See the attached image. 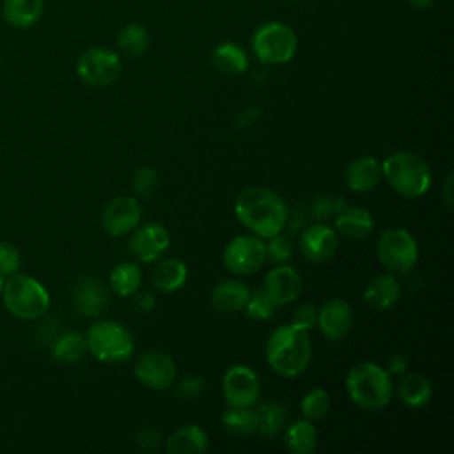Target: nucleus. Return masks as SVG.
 <instances>
[{"label": "nucleus", "instance_id": "4c0bfd02", "mask_svg": "<svg viewBox=\"0 0 454 454\" xmlns=\"http://www.w3.org/2000/svg\"><path fill=\"white\" fill-rule=\"evenodd\" d=\"M346 206V200L342 197H330V195H317L310 206V213L316 220L325 222L330 216H335V213Z\"/></svg>", "mask_w": 454, "mask_h": 454}, {"label": "nucleus", "instance_id": "72a5a7b5", "mask_svg": "<svg viewBox=\"0 0 454 454\" xmlns=\"http://www.w3.org/2000/svg\"><path fill=\"white\" fill-rule=\"evenodd\" d=\"M277 303L270 298V294L264 291V287L255 289L254 293H250L248 301L245 305V314L248 319L254 321H266L273 316V312L277 310Z\"/></svg>", "mask_w": 454, "mask_h": 454}, {"label": "nucleus", "instance_id": "ddd939ff", "mask_svg": "<svg viewBox=\"0 0 454 454\" xmlns=\"http://www.w3.org/2000/svg\"><path fill=\"white\" fill-rule=\"evenodd\" d=\"M142 206L135 197H117L106 204L101 215V225L106 234L119 238L138 227Z\"/></svg>", "mask_w": 454, "mask_h": 454}, {"label": "nucleus", "instance_id": "c85d7f7f", "mask_svg": "<svg viewBox=\"0 0 454 454\" xmlns=\"http://www.w3.org/2000/svg\"><path fill=\"white\" fill-rule=\"evenodd\" d=\"M286 445L294 454H310L312 450H316L317 431L312 426V420L301 419L287 426Z\"/></svg>", "mask_w": 454, "mask_h": 454}, {"label": "nucleus", "instance_id": "412c9836", "mask_svg": "<svg viewBox=\"0 0 454 454\" xmlns=\"http://www.w3.org/2000/svg\"><path fill=\"white\" fill-rule=\"evenodd\" d=\"M362 298L374 310H388L401 298V284L392 275H378L369 282Z\"/></svg>", "mask_w": 454, "mask_h": 454}, {"label": "nucleus", "instance_id": "8fccbe9b", "mask_svg": "<svg viewBox=\"0 0 454 454\" xmlns=\"http://www.w3.org/2000/svg\"><path fill=\"white\" fill-rule=\"evenodd\" d=\"M4 280H5V277L0 273V293H2V287H4Z\"/></svg>", "mask_w": 454, "mask_h": 454}, {"label": "nucleus", "instance_id": "f257e3e1", "mask_svg": "<svg viewBox=\"0 0 454 454\" xmlns=\"http://www.w3.org/2000/svg\"><path fill=\"white\" fill-rule=\"evenodd\" d=\"M287 211L284 199L264 186L243 190L234 202L238 220L259 238H270L280 232L286 227Z\"/></svg>", "mask_w": 454, "mask_h": 454}, {"label": "nucleus", "instance_id": "393cba45", "mask_svg": "<svg viewBox=\"0 0 454 454\" xmlns=\"http://www.w3.org/2000/svg\"><path fill=\"white\" fill-rule=\"evenodd\" d=\"M397 397L410 408H422L433 397L431 381L419 372L406 374L397 385Z\"/></svg>", "mask_w": 454, "mask_h": 454}, {"label": "nucleus", "instance_id": "9b49d317", "mask_svg": "<svg viewBox=\"0 0 454 454\" xmlns=\"http://www.w3.org/2000/svg\"><path fill=\"white\" fill-rule=\"evenodd\" d=\"M222 394L229 406L250 408L261 394L259 378L248 365H232L222 378Z\"/></svg>", "mask_w": 454, "mask_h": 454}, {"label": "nucleus", "instance_id": "a211bd4d", "mask_svg": "<svg viewBox=\"0 0 454 454\" xmlns=\"http://www.w3.org/2000/svg\"><path fill=\"white\" fill-rule=\"evenodd\" d=\"M71 300L82 316L96 317L105 312L108 305V293L105 286L94 277H82L73 284Z\"/></svg>", "mask_w": 454, "mask_h": 454}, {"label": "nucleus", "instance_id": "473e14b6", "mask_svg": "<svg viewBox=\"0 0 454 454\" xmlns=\"http://www.w3.org/2000/svg\"><path fill=\"white\" fill-rule=\"evenodd\" d=\"M117 46L128 57H140L149 46V34L142 25L131 23L119 32Z\"/></svg>", "mask_w": 454, "mask_h": 454}, {"label": "nucleus", "instance_id": "4be33fe9", "mask_svg": "<svg viewBox=\"0 0 454 454\" xmlns=\"http://www.w3.org/2000/svg\"><path fill=\"white\" fill-rule=\"evenodd\" d=\"M374 227L372 215L358 206H342L335 213V229L344 238L349 239H362L365 238Z\"/></svg>", "mask_w": 454, "mask_h": 454}, {"label": "nucleus", "instance_id": "0eeeda50", "mask_svg": "<svg viewBox=\"0 0 454 454\" xmlns=\"http://www.w3.org/2000/svg\"><path fill=\"white\" fill-rule=\"evenodd\" d=\"M298 48L296 34L284 23H264L252 37V50L264 64L289 62Z\"/></svg>", "mask_w": 454, "mask_h": 454}, {"label": "nucleus", "instance_id": "4468645a", "mask_svg": "<svg viewBox=\"0 0 454 454\" xmlns=\"http://www.w3.org/2000/svg\"><path fill=\"white\" fill-rule=\"evenodd\" d=\"M168 245H170L168 231L156 222L138 227L129 239L131 254L142 262L156 261L168 248Z\"/></svg>", "mask_w": 454, "mask_h": 454}, {"label": "nucleus", "instance_id": "dca6fc26", "mask_svg": "<svg viewBox=\"0 0 454 454\" xmlns=\"http://www.w3.org/2000/svg\"><path fill=\"white\" fill-rule=\"evenodd\" d=\"M316 325L328 340H339L346 337L353 326V309L346 300L332 298L317 310Z\"/></svg>", "mask_w": 454, "mask_h": 454}, {"label": "nucleus", "instance_id": "49530a36", "mask_svg": "<svg viewBox=\"0 0 454 454\" xmlns=\"http://www.w3.org/2000/svg\"><path fill=\"white\" fill-rule=\"evenodd\" d=\"M286 225L289 227L291 232H294V231H298V229H301V227L305 225V211H303L301 206H300V207H294L291 213L287 211Z\"/></svg>", "mask_w": 454, "mask_h": 454}, {"label": "nucleus", "instance_id": "7ed1b4c3", "mask_svg": "<svg viewBox=\"0 0 454 454\" xmlns=\"http://www.w3.org/2000/svg\"><path fill=\"white\" fill-rule=\"evenodd\" d=\"M346 390L356 406L369 411L385 408L394 394L390 374L374 362L353 365L346 376Z\"/></svg>", "mask_w": 454, "mask_h": 454}, {"label": "nucleus", "instance_id": "a878e982", "mask_svg": "<svg viewBox=\"0 0 454 454\" xmlns=\"http://www.w3.org/2000/svg\"><path fill=\"white\" fill-rule=\"evenodd\" d=\"M211 60H213V66L227 76L243 74L248 67L247 51L236 43L218 44L211 53Z\"/></svg>", "mask_w": 454, "mask_h": 454}, {"label": "nucleus", "instance_id": "ea45409f", "mask_svg": "<svg viewBox=\"0 0 454 454\" xmlns=\"http://www.w3.org/2000/svg\"><path fill=\"white\" fill-rule=\"evenodd\" d=\"M174 392L183 401H195V399H199L204 394V380L199 378V376H193V374L183 376L176 383Z\"/></svg>", "mask_w": 454, "mask_h": 454}, {"label": "nucleus", "instance_id": "5701e85b", "mask_svg": "<svg viewBox=\"0 0 454 454\" xmlns=\"http://www.w3.org/2000/svg\"><path fill=\"white\" fill-rule=\"evenodd\" d=\"M163 443L165 450L170 454H204L209 447L206 431L195 424L176 429Z\"/></svg>", "mask_w": 454, "mask_h": 454}, {"label": "nucleus", "instance_id": "c03bdc74", "mask_svg": "<svg viewBox=\"0 0 454 454\" xmlns=\"http://www.w3.org/2000/svg\"><path fill=\"white\" fill-rule=\"evenodd\" d=\"M259 117H261V110H259L257 106H248V108H245L243 112L238 114V117H236V126H238L239 129H247V128H250Z\"/></svg>", "mask_w": 454, "mask_h": 454}, {"label": "nucleus", "instance_id": "79ce46f5", "mask_svg": "<svg viewBox=\"0 0 454 454\" xmlns=\"http://www.w3.org/2000/svg\"><path fill=\"white\" fill-rule=\"evenodd\" d=\"M135 442H137V447L142 450H156L161 447L163 438L160 431H156L154 427H142L137 431Z\"/></svg>", "mask_w": 454, "mask_h": 454}, {"label": "nucleus", "instance_id": "37998d69", "mask_svg": "<svg viewBox=\"0 0 454 454\" xmlns=\"http://www.w3.org/2000/svg\"><path fill=\"white\" fill-rule=\"evenodd\" d=\"M156 305V296L151 291H137L133 298V307L140 314H149Z\"/></svg>", "mask_w": 454, "mask_h": 454}, {"label": "nucleus", "instance_id": "9d476101", "mask_svg": "<svg viewBox=\"0 0 454 454\" xmlns=\"http://www.w3.org/2000/svg\"><path fill=\"white\" fill-rule=\"evenodd\" d=\"M266 262L264 241L255 234L236 236L223 250V264L236 275H250Z\"/></svg>", "mask_w": 454, "mask_h": 454}, {"label": "nucleus", "instance_id": "f8f14e48", "mask_svg": "<svg viewBox=\"0 0 454 454\" xmlns=\"http://www.w3.org/2000/svg\"><path fill=\"white\" fill-rule=\"evenodd\" d=\"M135 378L151 390H165L176 380V364L163 351H145L133 365Z\"/></svg>", "mask_w": 454, "mask_h": 454}, {"label": "nucleus", "instance_id": "aec40b11", "mask_svg": "<svg viewBox=\"0 0 454 454\" xmlns=\"http://www.w3.org/2000/svg\"><path fill=\"white\" fill-rule=\"evenodd\" d=\"M250 293L252 291L239 280H222L211 291V305L216 312L234 314L245 309Z\"/></svg>", "mask_w": 454, "mask_h": 454}, {"label": "nucleus", "instance_id": "e433bc0d", "mask_svg": "<svg viewBox=\"0 0 454 454\" xmlns=\"http://www.w3.org/2000/svg\"><path fill=\"white\" fill-rule=\"evenodd\" d=\"M266 239H268V243H264L266 259H270L271 262H277V264H284L286 261L291 259L293 241L287 234H282V231H280Z\"/></svg>", "mask_w": 454, "mask_h": 454}, {"label": "nucleus", "instance_id": "6ab92c4d", "mask_svg": "<svg viewBox=\"0 0 454 454\" xmlns=\"http://www.w3.org/2000/svg\"><path fill=\"white\" fill-rule=\"evenodd\" d=\"M381 163L372 156H362L346 168V184L355 193H367L380 184Z\"/></svg>", "mask_w": 454, "mask_h": 454}, {"label": "nucleus", "instance_id": "f704fd0d", "mask_svg": "<svg viewBox=\"0 0 454 454\" xmlns=\"http://www.w3.org/2000/svg\"><path fill=\"white\" fill-rule=\"evenodd\" d=\"M300 410L305 419L309 420H319L323 419L330 410V395L325 388H314L309 390L300 404Z\"/></svg>", "mask_w": 454, "mask_h": 454}, {"label": "nucleus", "instance_id": "f3484780", "mask_svg": "<svg viewBox=\"0 0 454 454\" xmlns=\"http://www.w3.org/2000/svg\"><path fill=\"white\" fill-rule=\"evenodd\" d=\"M301 286L300 273L287 264L273 268L270 273H266L262 282L264 291L278 307L294 301L301 293Z\"/></svg>", "mask_w": 454, "mask_h": 454}, {"label": "nucleus", "instance_id": "f03ea898", "mask_svg": "<svg viewBox=\"0 0 454 454\" xmlns=\"http://www.w3.org/2000/svg\"><path fill=\"white\" fill-rule=\"evenodd\" d=\"M266 362L284 378H294L301 374L310 364L312 344L309 330H303L293 323L282 325L271 332L266 342Z\"/></svg>", "mask_w": 454, "mask_h": 454}, {"label": "nucleus", "instance_id": "7c9ffc66", "mask_svg": "<svg viewBox=\"0 0 454 454\" xmlns=\"http://www.w3.org/2000/svg\"><path fill=\"white\" fill-rule=\"evenodd\" d=\"M254 411H255V429L264 436H275L286 426L287 410L277 401H266Z\"/></svg>", "mask_w": 454, "mask_h": 454}, {"label": "nucleus", "instance_id": "6e6552de", "mask_svg": "<svg viewBox=\"0 0 454 454\" xmlns=\"http://www.w3.org/2000/svg\"><path fill=\"white\" fill-rule=\"evenodd\" d=\"M378 261L392 273L410 271L419 259V247L411 232L401 227L387 229L376 243Z\"/></svg>", "mask_w": 454, "mask_h": 454}, {"label": "nucleus", "instance_id": "423d86ee", "mask_svg": "<svg viewBox=\"0 0 454 454\" xmlns=\"http://www.w3.org/2000/svg\"><path fill=\"white\" fill-rule=\"evenodd\" d=\"M87 349L105 364H119L131 356L135 349L133 335L115 321L94 323L87 332Z\"/></svg>", "mask_w": 454, "mask_h": 454}, {"label": "nucleus", "instance_id": "39448f33", "mask_svg": "<svg viewBox=\"0 0 454 454\" xmlns=\"http://www.w3.org/2000/svg\"><path fill=\"white\" fill-rule=\"evenodd\" d=\"M0 296L7 312L23 321L39 319L50 309V294L46 287L30 275L14 273L7 277Z\"/></svg>", "mask_w": 454, "mask_h": 454}, {"label": "nucleus", "instance_id": "cd10ccee", "mask_svg": "<svg viewBox=\"0 0 454 454\" xmlns=\"http://www.w3.org/2000/svg\"><path fill=\"white\" fill-rule=\"evenodd\" d=\"M87 351V337L76 330L59 333L51 342V355L62 364H73L83 358Z\"/></svg>", "mask_w": 454, "mask_h": 454}, {"label": "nucleus", "instance_id": "09e8293b", "mask_svg": "<svg viewBox=\"0 0 454 454\" xmlns=\"http://www.w3.org/2000/svg\"><path fill=\"white\" fill-rule=\"evenodd\" d=\"M408 4L417 7V9H426V7H429L433 4V0H408Z\"/></svg>", "mask_w": 454, "mask_h": 454}, {"label": "nucleus", "instance_id": "c9c22d12", "mask_svg": "<svg viewBox=\"0 0 454 454\" xmlns=\"http://www.w3.org/2000/svg\"><path fill=\"white\" fill-rule=\"evenodd\" d=\"M160 177L154 168L151 167H138L131 177V188L135 195L142 200L153 199V195L158 192Z\"/></svg>", "mask_w": 454, "mask_h": 454}, {"label": "nucleus", "instance_id": "1a4fd4ad", "mask_svg": "<svg viewBox=\"0 0 454 454\" xmlns=\"http://www.w3.org/2000/svg\"><path fill=\"white\" fill-rule=\"evenodd\" d=\"M80 80L90 87H106L121 74V59L106 48H89L76 62Z\"/></svg>", "mask_w": 454, "mask_h": 454}, {"label": "nucleus", "instance_id": "58836bf2", "mask_svg": "<svg viewBox=\"0 0 454 454\" xmlns=\"http://www.w3.org/2000/svg\"><path fill=\"white\" fill-rule=\"evenodd\" d=\"M20 266H21L20 250L9 241H0V273L4 277H11L18 273Z\"/></svg>", "mask_w": 454, "mask_h": 454}, {"label": "nucleus", "instance_id": "c756f323", "mask_svg": "<svg viewBox=\"0 0 454 454\" xmlns=\"http://www.w3.org/2000/svg\"><path fill=\"white\" fill-rule=\"evenodd\" d=\"M108 284L112 291L119 296H131L138 291L142 284V271L137 262H119L114 266L108 277Z\"/></svg>", "mask_w": 454, "mask_h": 454}, {"label": "nucleus", "instance_id": "bb28decb", "mask_svg": "<svg viewBox=\"0 0 454 454\" xmlns=\"http://www.w3.org/2000/svg\"><path fill=\"white\" fill-rule=\"evenodd\" d=\"M44 0H4V18L16 28H28L43 16Z\"/></svg>", "mask_w": 454, "mask_h": 454}, {"label": "nucleus", "instance_id": "2f4dec72", "mask_svg": "<svg viewBox=\"0 0 454 454\" xmlns=\"http://www.w3.org/2000/svg\"><path fill=\"white\" fill-rule=\"evenodd\" d=\"M222 426L232 436H247L255 431V411L241 406H229L222 413Z\"/></svg>", "mask_w": 454, "mask_h": 454}, {"label": "nucleus", "instance_id": "de8ad7c7", "mask_svg": "<svg viewBox=\"0 0 454 454\" xmlns=\"http://www.w3.org/2000/svg\"><path fill=\"white\" fill-rule=\"evenodd\" d=\"M443 200L447 207H452V174L447 176L445 184H443Z\"/></svg>", "mask_w": 454, "mask_h": 454}, {"label": "nucleus", "instance_id": "b1692460", "mask_svg": "<svg viewBox=\"0 0 454 454\" xmlns=\"http://www.w3.org/2000/svg\"><path fill=\"white\" fill-rule=\"evenodd\" d=\"M153 286L161 293H174L186 284L188 268L181 259L170 257L160 261L153 270Z\"/></svg>", "mask_w": 454, "mask_h": 454}, {"label": "nucleus", "instance_id": "2eb2a0df", "mask_svg": "<svg viewBox=\"0 0 454 454\" xmlns=\"http://www.w3.org/2000/svg\"><path fill=\"white\" fill-rule=\"evenodd\" d=\"M337 248H339L337 232L325 223L309 225L303 229L300 236V250L303 257L310 262H325L332 259Z\"/></svg>", "mask_w": 454, "mask_h": 454}, {"label": "nucleus", "instance_id": "20e7f679", "mask_svg": "<svg viewBox=\"0 0 454 454\" xmlns=\"http://www.w3.org/2000/svg\"><path fill=\"white\" fill-rule=\"evenodd\" d=\"M381 176L395 193L406 199H417L431 186V168L427 161L411 151L390 154L381 163Z\"/></svg>", "mask_w": 454, "mask_h": 454}, {"label": "nucleus", "instance_id": "a18cd8bd", "mask_svg": "<svg viewBox=\"0 0 454 454\" xmlns=\"http://www.w3.org/2000/svg\"><path fill=\"white\" fill-rule=\"evenodd\" d=\"M408 358L401 353H394L388 360H387V372L394 374V376H401L406 372L408 369Z\"/></svg>", "mask_w": 454, "mask_h": 454}, {"label": "nucleus", "instance_id": "a19ab883", "mask_svg": "<svg viewBox=\"0 0 454 454\" xmlns=\"http://www.w3.org/2000/svg\"><path fill=\"white\" fill-rule=\"evenodd\" d=\"M293 325L303 328V330H310L316 326L317 323V309L314 303H303L300 307L294 309L293 312Z\"/></svg>", "mask_w": 454, "mask_h": 454}]
</instances>
